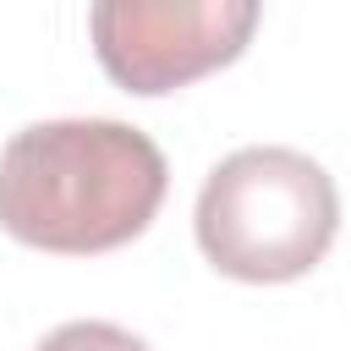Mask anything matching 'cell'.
Instances as JSON below:
<instances>
[{
    "label": "cell",
    "mask_w": 351,
    "mask_h": 351,
    "mask_svg": "<svg viewBox=\"0 0 351 351\" xmlns=\"http://www.w3.org/2000/svg\"><path fill=\"white\" fill-rule=\"evenodd\" d=\"M170 186L159 143L126 121H33L0 148V230L88 258L137 241Z\"/></svg>",
    "instance_id": "1"
},
{
    "label": "cell",
    "mask_w": 351,
    "mask_h": 351,
    "mask_svg": "<svg viewBox=\"0 0 351 351\" xmlns=\"http://www.w3.org/2000/svg\"><path fill=\"white\" fill-rule=\"evenodd\" d=\"M203 258L241 285H285L324 263L340 230L335 176L302 148L258 143L219 159L192 214Z\"/></svg>",
    "instance_id": "2"
},
{
    "label": "cell",
    "mask_w": 351,
    "mask_h": 351,
    "mask_svg": "<svg viewBox=\"0 0 351 351\" xmlns=\"http://www.w3.org/2000/svg\"><path fill=\"white\" fill-rule=\"evenodd\" d=\"M258 27L247 0H99L88 11L93 55L126 93H176L230 66Z\"/></svg>",
    "instance_id": "3"
},
{
    "label": "cell",
    "mask_w": 351,
    "mask_h": 351,
    "mask_svg": "<svg viewBox=\"0 0 351 351\" xmlns=\"http://www.w3.org/2000/svg\"><path fill=\"white\" fill-rule=\"evenodd\" d=\"M33 351H154L143 335L121 329V324H104V318H71L60 329H49Z\"/></svg>",
    "instance_id": "4"
}]
</instances>
